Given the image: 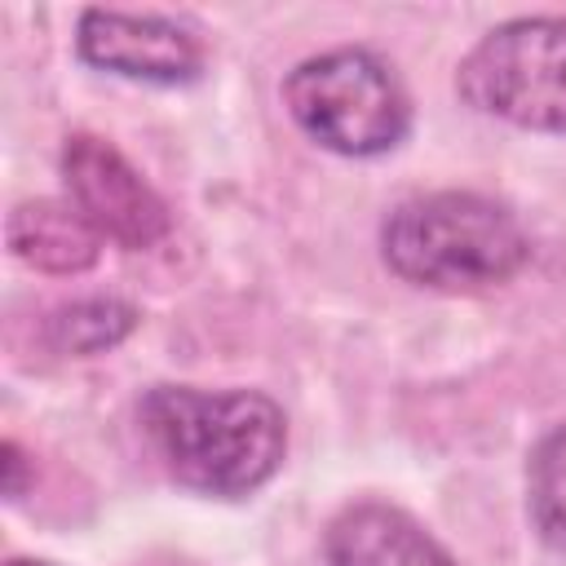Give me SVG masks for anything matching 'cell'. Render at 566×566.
<instances>
[{
    "label": "cell",
    "mask_w": 566,
    "mask_h": 566,
    "mask_svg": "<svg viewBox=\"0 0 566 566\" xmlns=\"http://www.w3.org/2000/svg\"><path fill=\"white\" fill-rule=\"evenodd\" d=\"M142 433L181 486L217 500L265 486L287 451L283 407L256 389L155 385L142 398Z\"/></svg>",
    "instance_id": "1"
},
{
    "label": "cell",
    "mask_w": 566,
    "mask_h": 566,
    "mask_svg": "<svg viewBox=\"0 0 566 566\" xmlns=\"http://www.w3.org/2000/svg\"><path fill=\"white\" fill-rule=\"evenodd\" d=\"M385 265L433 292H482L509 283L526 256V230L517 217L473 190H433L402 199L380 226Z\"/></svg>",
    "instance_id": "2"
},
{
    "label": "cell",
    "mask_w": 566,
    "mask_h": 566,
    "mask_svg": "<svg viewBox=\"0 0 566 566\" xmlns=\"http://www.w3.org/2000/svg\"><path fill=\"white\" fill-rule=\"evenodd\" d=\"M283 102L310 142L349 159L385 155L411 133V97L371 49L305 57L283 80Z\"/></svg>",
    "instance_id": "3"
},
{
    "label": "cell",
    "mask_w": 566,
    "mask_h": 566,
    "mask_svg": "<svg viewBox=\"0 0 566 566\" xmlns=\"http://www.w3.org/2000/svg\"><path fill=\"white\" fill-rule=\"evenodd\" d=\"M455 88L504 124L566 133V18L500 22L469 49Z\"/></svg>",
    "instance_id": "4"
},
{
    "label": "cell",
    "mask_w": 566,
    "mask_h": 566,
    "mask_svg": "<svg viewBox=\"0 0 566 566\" xmlns=\"http://www.w3.org/2000/svg\"><path fill=\"white\" fill-rule=\"evenodd\" d=\"M62 177H66L71 203L88 217V226L102 239H111L128 252H146L168 234L164 199L111 142H102L93 133L66 137Z\"/></svg>",
    "instance_id": "5"
},
{
    "label": "cell",
    "mask_w": 566,
    "mask_h": 566,
    "mask_svg": "<svg viewBox=\"0 0 566 566\" xmlns=\"http://www.w3.org/2000/svg\"><path fill=\"white\" fill-rule=\"evenodd\" d=\"M75 49L88 66L146 84H190L203 71V44L195 40V31L159 13L84 9Z\"/></svg>",
    "instance_id": "6"
},
{
    "label": "cell",
    "mask_w": 566,
    "mask_h": 566,
    "mask_svg": "<svg viewBox=\"0 0 566 566\" xmlns=\"http://www.w3.org/2000/svg\"><path fill=\"white\" fill-rule=\"evenodd\" d=\"M332 566H455V557L402 509L358 500L327 522L323 535Z\"/></svg>",
    "instance_id": "7"
},
{
    "label": "cell",
    "mask_w": 566,
    "mask_h": 566,
    "mask_svg": "<svg viewBox=\"0 0 566 566\" xmlns=\"http://www.w3.org/2000/svg\"><path fill=\"white\" fill-rule=\"evenodd\" d=\"M9 252L44 274H84L97 265L102 234L71 199H27L9 212Z\"/></svg>",
    "instance_id": "8"
},
{
    "label": "cell",
    "mask_w": 566,
    "mask_h": 566,
    "mask_svg": "<svg viewBox=\"0 0 566 566\" xmlns=\"http://www.w3.org/2000/svg\"><path fill=\"white\" fill-rule=\"evenodd\" d=\"M137 327V310L119 296H84V301H71V305H57L44 323V336L57 354H71V358H93V354H106L115 349L128 332Z\"/></svg>",
    "instance_id": "9"
},
{
    "label": "cell",
    "mask_w": 566,
    "mask_h": 566,
    "mask_svg": "<svg viewBox=\"0 0 566 566\" xmlns=\"http://www.w3.org/2000/svg\"><path fill=\"white\" fill-rule=\"evenodd\" d=\"M526 482H531L526 509H531L535 535H539L548 548L566 553V424L548 429V433L535 442Z\"/></svg>",
    "instance_id": "10"
},
{
    "label": "cell",
    "mask_w": 566,
    "mask_h": 566,
    "mask_svg": "<svg viewBox=\"0 0 566 566\" xmlns=\"http://www.w3.org/2000/svg\"><path fill=\"white\" fill-rule=\"evenodd\" d=\"M0 455H4V460H0V464H4V495H9V500H18V495L27 491V455H22V447H18L13 438L4 442V451H0Z\"/></svg>",
    "instance_id": "11"
},
{
    "label": "cell",
    "mask_w": 566,
    "mask_h": 566,
    "mask_svg": "<svg viewBox=\"0 0 566 566\" xmlns=\"http://www.w3.org/2000/svg\"><path fill=\"white\" fill-rule=\"evenodd\" d=\"M4 566H49V562H27V557H9Z\"/></svg>",
    "instance_id": "12"
}]
</instances>
